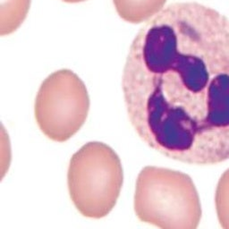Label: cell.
Masks as SVG:
<instances>
[{"instance_id": "obj_1", "label": "cell", "mask_w": 229, "mask_h": 229, "mask_svg": "<svg viewBox=\"0 0 229 229\" xmlns=\"http://www.w3.org/2000/svg\"><path fill=\"white\" fill-rule=\"evenodd\" d=\"M123 92L150 148L192 165L229 159V19L198 3L164 8L129 49Z\"/></svg>"}, {"instance_id": "obj_2", "label": "cell", "mask_w": 229, "mask_h": 229, "mask_svg": "<svg viewBox=\"0 0 229 229\" xmlns=\"http://www.w3.org/2000/svg\"><path fill=\"white\" fill-rule=\"evenodd\" d=\"M140 220L160 229H197L201 218L199 194L185 173L146 166L140 172L134 194Z\"/></svg>"}, {"instance_id": "obj_3", "label": "cell", "mask_w": 229, "mask_h": 229, "mask_svg": "<svg viewBox=\"0 0 229 229\" xmlns=\"http://www.w3.org/2000/svg\"><path fill=\"white\" fill-rule=\"evenodd\" d=\"M123 181L120 158L104 143H87L70 160L67 173L70 197L84 217H106L116 203Z\"/></svg>"}, {"instance_id": "obj_4", "label": "cell", "mask_w": 229, "mask_h": 229, "mask_svg": "<svg viewBox=\"0 0 229 229\" xmlns=\"http://www.w3.org/2000/svg\"><path fill=\"white\" fill-rule=\"evenodd\" d=\"M89 108L85 84L73 72L64 69L42 82L36 97L35 117L45 135L63 143L83 125Z\"/></svg>"}, {"instance_id": "obj_5", "label": "cell", "mask_w": 229, "mask_h": 229, "mask_svg": "<svg viewBox=\"0 0 229 229\" xmlns=\"http://www.w3.org/2000/svg\"><path fill=\"white\" fill-rule=\"evenodd\" d=\"M117 14L131 23L149 21L163 10L166 0H113Z\"/></svg>"}, {"instance_id": "obj_6", "label": "cell", "mask_w": 229, "mask_h": 229, "mask_svg": "<svg viewBox=\"0 0 229 229\" xmlns=\"http://www.w3.org/2000/svg\"><path fill=\"white\" fill-rule=\"evenodd\" d=\"M30 0H0V33L8 35L19 28L28 14Z\"/></svg>"}, {"instance_id": "obj_7", "label": "cell", "mask_w": 229, "mask_h": 229, "mask_svg": "<svg viewBox=\"0 0 229 229\" xmlns=\"http://www.w3.org/2000/svg\"><path fill=\"white\" fill-rule=\"evenodd\" d=\"M215 205L219 224L223 229H229V169L223 173L216 193Z\"/></svg>"}, {"instance_id": "obj_8", "label": "cell", "mask_w": 229, "mask_h": 229, "mask_svg": "<svg viewBox=\"0 0 229 229\" xmlns=\"http://www.w3.org/2000/svg\"><path fill=\"white\" fill-rule=\"evenodd\" d=\"M64 2H67V3H79V2H83L85 0H62Z\"/></svg>"}]
</instances>
